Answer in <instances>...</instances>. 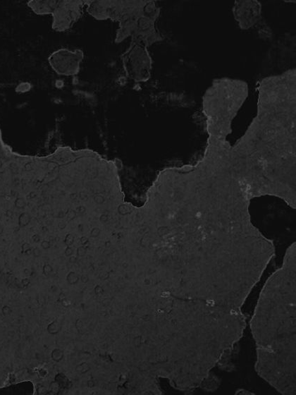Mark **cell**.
<instances>
[{"label":"cell","mask_w":296,"mask_h":395,"mask_svg":"<svg viewBox=\"0 0 296 395\" xmlns=\"http://www.w3.org/2000/svg\"><path fill=\"white\" fill-rule=\"evenodd\" d=\"M233 13L242 29H249L260 21L262 6L257 1H235Z\"/></svg>","instance_id":"cell-8"},{"label":"cell","mask_w":296,"mask_h":395,"mask_svg":"<svg viewBox=\"0 0 296 395\" xmlns=\"http://www.w3.org/2000/svg\"><path fill=\"white\" fill-rule=\"evenodd\" d=\"M94 291H95V294L98 296L103 295L105 293L104 288L100 285H96L95 286Z\"/></svg>","instance_id":"cell-15"},{"label":"cell","mask_w":296,"mask_h":395,"mask_svg":"<svg viewBox=\"0 0 296 395\" xmlns=\"http://www.w3.org/2000/svg\"><path fill=\"white\" fill-rule=\"evenodd\" d=\"M110 271H102L99 274V279L102 281H106L110 277Z\"/></svg>","instance_id":"cell-14"},{"label":"cell","mask_w":296,"mask_h":395,"mask_svg":"<svg viewBox=\"0 0 296 395\" xmlns=\"http://www.w3.org/2000/svg\"><path fill=\"white\" fill-rule=\"evenodd\" d=\"M84 59V52L80 49H60L51 54L48 62L57 74L71 76L79 74Z\"/></svg>","instance_id":"cell-7"},{"label":"cell","mask_w":296,"mask_h":395,"mask_svg":"<svg viewBox=\"0 0 296 395\" xmlns=\"http://www.w3.org/2000/svg\"><path fill=\"white\" fill-rule=\"evenodd\" d=\"M124 71L135 82L149 80L152 69V61L148 47L141 43L131 41L129 47L122 57Z\"/></svg>","instance_id":"cell-5"},{"label":"cell","mask_w":296,"mask_h":395,"mask_svg":"<svg viewBox=\"0 0 296 395\" xmlns=\"http://www.w3.org/2000/svg\"><path fill=\"white\" fill-rule=\"evenodd\" d=\"M66 280L69 285H76L80 281V276L76 272L71 271L68 274Z\"/></svg>","instance_id":"cell-11"},{"label":"cell","mask_w":296,"mask_h":395,"mask_svg":"<svg viewBox=\"0 0 296 395\" xmlns=\"http://www.w3.org/2000/svg\"><path fill=\"white\" fill-rule=\"evenodd\" d=\"M87 385L89 388H93L96 385V383H95V380H93V379H90L87 382Z\"/></svg>","instance_id":"cell-18"},{"label":"cell","mask_w":296,"mask_h":395,"mask_svg":"<svg viewBox=\"0 0 296 395\" xmlns=\"http://www.w3.org/2000/svg\"><path fill=\"white\" fill-rule=\"evenodd\" d=\"M90 1H57L52 12V28L62 32L70 29L81 19Z\"/></svg>","instance_id":"cell-6"},{"label":"cell","mask_w":296,"mask_h":395,"mask_svg":"<svg viewBox=\"0 0 296 395\" xmlns=\"http://www.w3.org/2000/svg\"><path fill=\"white\" fill-rule=\"evenodd\" d=\"M246 83L233 79L213 81L204 97V111L208 134L227 138L232 132V124L248 95Z\"/></svg>","instance_id":"cell-4"},{"label":"cell","mask_w":296,"mask_h":395,"mask_svg":"<svg viewBox=\"0 0 296 395\" xmlns=\"http://www.w3.org/2000/svg\"><path fill=\"white\" fill-rule=\"evenodd\" d=\"M90 371V365L86 362H83L76 367V371L79 373L85 374Z\"/></svg>","instance_id":"cell-13"},{"label":"cell","mask_w":296,"mask_h":395,"mask_svg":"<svg viewBox=\"0 0 296 395\" xmlns=\"http://www.w3.org/2000/svg\"><path fill=\"white\" fill-rule=\"evenodd\" d=\"M63 352L60 349H55L51 353V357L55 362H60L63 358Z\"/></svg>","instance_id":"cell-12"},{"label":"cell","mask_w":296,"mask_h":395,"mask_svg":"<svg viewBox=\"0 0 296 395\" xmlns=\"http://www.w3.org/2000/svg\"><path fill=\"white\" fill-rule=\"evenodd\" d=\"M296 243L267 280L250 326L259 376L283 395H296Z\"/></svg>","instance_id":"cell-2"},{"label":"cell","mask_w":296,"mask_h":395,"mask_svg":"<svg viewBox=\"0 0 296 395\" xmlns=\"http://www.w3.org/2000/svg\"><path fill=\"white\" fill-rule=\"evenodd\" d=\"M80 280L84 284H86L90 281V278H89L88 275H86V274H83L80 276Z\"/></svg>","instance_id":"cell-17"},{"label":"cell","mask_w":296,"mask_h":395,"mask_svg":"<svg viewBox=\"0 0 296 395\" xmlns=\"http://www.w3.org/2000/svg\"><path fill=\"white\" fill-rule=\"evenodd\" d=\"M56 1H31L28 3V5L33 10V12L38 15H47L52 14L55 8Z\"/></svg>","instance_id":"cell-9"},{"label":"cell","mask_w":296,"mask_h":395,"mask_svg":"<svg viewBox=\"0 0 296 395\" xmlns=\"http://www.w3.org/2000/svg\"><path fill=\"white\" fill-rule=\"evenodd\" d=\"M87 11L98 20L117 22L115 41L118 44L130 38L148 47L162 40L156 28L160 8L154 1H90Z\"/></svg>","instance_id":"cell-3"},{"label":"cell","mask_w":296,"mask_h":395,"mask_svg":"<svg viewBox=\"0 0 296 395\" xmlns=\"http://www.w3.org/2000/svg\"><path fill=\"white\" fill-rule=\"evenodd\" d=\"M61 329L62 326L58 321L52 322L47 327V331L51 334H57L61 331Z\"/></svg>","instance_id":"cell-10"},{"label":"cell","mask_w":296,"mask_h":395,"mask_svg":"<svg viewBox=\"0 0 296 395\" xmlns=\"http://www.w3.org/2000/svg\"><path fill=\"white\" fill-rule=\"evenodd\" d=\"M229 151L251 199L272 196L296 209L295 81L282 76L262 80L257 116Z\"/></svg>","instance_id":"cell-1"},{"label":"cell","mask_w":296,"mask_h":395,"mask_svg":"<svg viewBox=\"0 0 296 395\" xmlns=\"http://www.w3.org/2000/svg\"><path fill=\"white\" fill-rule=\"evenodd\" d=\"M52 271H53V269L52 267H51L50 265L49 264H45L43 267V274L46 276H49L51 273H52Z\"/></svg>","instance_id":"cell-16"}]
</instances>
